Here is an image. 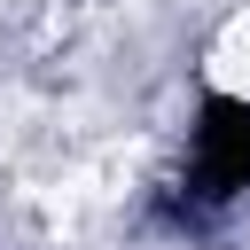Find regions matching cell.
Returning <instances> with one entry per match:
<instances>
[{
    "instance_id": "cell-1",
    "label": "cell",
    "mask_w": 250,
    "mask_h": 250,
    "mask_svg": "<svg viewBox=\"0 0 250 250\" xmlns=\"http://www.w3.org/2000/svg\"><path fill=\"white\" fill-rule=\"evenodd\" d=\"M203 78H211L219 102H250V8H234V16L219 23V39H211V55H203Z\"/></svg>"
}]
</instances>
